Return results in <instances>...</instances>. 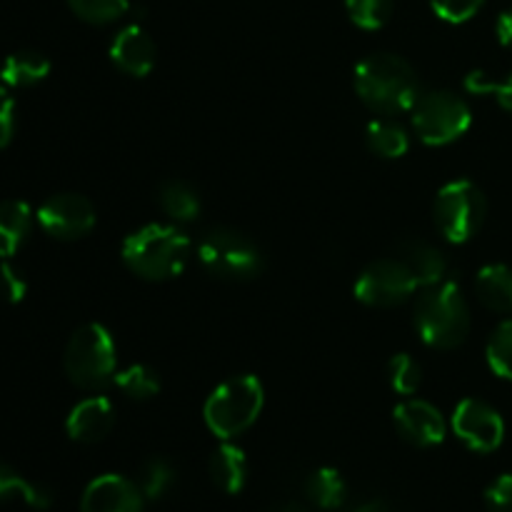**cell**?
Returning a JSON list of instances; mask_svg holds the SVG:
<instances>
[{"label": "cell", "instance_id": "cell-1", "mask_svg": "<svg viewBox=\"0 0 512 512\" xmlns=\"http://www.w3.org/2000/svg\"><path fill=\"white\" fill-rule=\"evenodd\" d=\"M355 93L378 115H398L418 103L420 83L405 58L373 53L355 65Z\"/></svg>", "mask_w": 512, "mask_h": 512}, {"label": "cell", "instance_id": "cell-2", "mask_svg": "<svg viewBox=\"0 0 512 512\" xmlns=\"http://www.w3.org/2000/svg\"><path fill=\"white\" fill-rule=\"evenodd\" d=\"M123 263L143 280L178 278L190 260V240L175 225L150 223L123 240Z\"/></svg>", "mask_w": 512, "mask_h": 512}, {"label": "cell", "instance_id": "cell-3", "mask_svg": "<svg viewBox=\"0 0 512 512\" xmlns=\"http://www.w3.org/2000/svg\"><path fill=\"white\" fill-rule=\"evenodd\" d=\"M415 328L425 345L435 350H453L465 343L470 333V308L458 283L445 278L423 288L415 303Z\"/></svg>", "mask_w": 512, "mask_h": 512}, {"label": "cell", "instance_id": "cell-4", "mask_svg": "<svg viewBox=\"0 0 512 512\" xmlns=\"http://www.w3.org/2000/svg\"><path fill=\"white\" fill-rule=\"evenodd\" d=\"M263 383L255 375H235L210 393L203 408L205 425L220 440L243 435L263 410Z\"/></svg>", "mask_w": 512, "mask_h": 512}, {"label": "cell", "instance_id": "cell-5", "mask_svg": "<svg viewBox=\"0 0 512 512\" xmlns=\"http://www.w3.org/2000/svg\"><path fill=\"white\" fill-rule=\"evenodd\" d=\"M63 365L73 385L83 390H103L115 380V365H118L113 335L98 323L83 325L65 345Z\"/></svg>", "mask_w": 512, "mask_h": 512}, {"label": "cell", "instance_id": "cell-6", "mask_svg": "<svg viewBox=\"0 0 512 512\" xmlns=\"http://www.w3.org/2000/svg\"><path fill=\"white\" fill-rule=\"evenodd\" d=\"M198 258L210 275L230 283L253 280L263 270L258 245L233 228H215L205 233L198 245Z\"/></svg>", "mask_w": 512, "mask_h": 512}, {"label": "cell", "instance_id": "cell-7", "mask_svg": "<svg viewBox=\"0 0 512 512\" xmlns=\"http://www.w3.org/2000/svg\"><path fill=\"white\" fill-rule=\"evenodd\" d=\"M488 215L483 190L470 180H453L443 185L435 198V223L450 243H468L480 233Z\"/></svg>", "mask_w": 512, "mask_h": 512}, {"label": "cell", "instance_id": "cell-8", "mask_svg": "<svg viewBox=\"0 0 512 512\" xmlns=\"http://www.w3.org/2000/svg\"><path fill=\"white\" fill-rule=\"evenodd\" d=\"M413 128L425 145H448L468 133L473 123L468 103L450 90L420 95L413 105Z\"/></svg>", "mask_w": 512, "mask_h": 512}, {"label": "cell", "instance_id": "cell-9", "mask_svg": "<svg viewBox=\"0 0 512 512\" xmlns=\"http://www.w3.org/2000/svg\"><path fill=\"white\" fill-rule=\"evenodd\" d=\"M418 283L400 258H380L355 280V298L370 308H395L415 293Z\"/></svg>", "mask_w": 512, "mask_h": 512}, {"label": "cell", "instance_id": "cell-10", "mask_svg": "<svg viewBox=\"0 0 512 512\" xmlns=\"http://www.w3.org/2000/svg\"><path fill=\"white\" fill-rule=\"evenodd\" d=\"M38 225L55 240H80L95 228V208L85 195L58 193L38 208Z\"/></svg>", "mask_w": 512, "mask_h": 512}, {"label": "cell", "instance_id": "cell-11", "mask_svg": "<svg viewBox=\"0 0 512 512\" xmlns=\"http://www.w3.org/2000/svg\"><path fill=\"white\" fill-rule=\"evenodd\" d=\"M453 433L475 453H493L503 445L505 423L493 405L468 398L455 408Z\"/></svg>", "mask_w": 512, "mask_h": 512}, {"label": "cell", "instance_id": "cell-12", "mask_svg": "<svg viewBox=\"0 0 512 512\" xmlns=\"http://www.w3.org/2000/svg\"><path fill=\"white\" fill-rule=\"evenodd\" d=\"M395 428L403 435L408 443L418 445V448H433L445 440L448 433V423H445L443 413L428 400L408 398L400 403L393 413Z\"/></svg>", "mask_w": 512, "mask_h": 512}, {"label": "cell", "instance_id": "cell-13", "mask_svg": "<svg viewBox=\"0 0 512 512\" xmlns=\"http://www.w3.org/2000/svg\"><path fill=\"white\" fill-rule=\"evenodd\" d=\"M145 495L123 475H100L85 488L80 512H143Z\"/></svg>", "mask_w": 512, "mask_h": 512}, {"label": "cell", "instance_id": "cell-14", "mask_svg": "<svg viewBox=\"0 0 512 512\" xmlns=\"http://www.w3.org/2000/svg\"><path fill=\"white\" fill-rule=\"evenodd\" d=\"M110 60L123 73L145 78L155 65V43L148 30L140 25H125L123 30H118L110 43Z\"/></svg>", "mask_w": 512, "mask_h": 512}, {"label": "cell", "instance_id": "cell-15", "mask_svg": "<svg viewBox=\"0 0 512 512\" xmlns=\"http://www.w3.org/2000/svg\"><path fill=\"white\" fill-rule=\"evenodd\" d=\"M115 413L113 403L103 395H93V398H85L70 410L68 420H65V430H68L70 440L75 443H100L105 435L113 430Z\"/></svg>", "mask_w": 512, "mask_h": 512}, {"label": "cell", "instance_id": "cell-16", "mask_svg": "<svg viewBox=\"0 0 512 512\" xmlns=\"http://www.w3.org/2000/svg\"><path fill=\"white\" fill-rule=\"evenodd\" d=\"M395 258L403 260L405 268L415 278L418 288H430L435 283H443L448 278V260L425 240H403L398 243V255Z\"/></svg>", "mask_w": 512, "mask_h": 512}, {"label": "cell", "instance_id": "cell-17", "mask_svg": "<svg viewBox=\"0 0 512 512\" xmlns=\"http://www.w3.org/2000/svg\"><path fill=\"white\" fill-rule=\"evenodd\" d=\"M208 473L215 488L228 495H238L248 480V458L238 445L223 443L210 455Z\"/></svg>", "mask_w": 512, "mask_h": 512}, {"label": "cell", "instance_id": "cell-18", "mask_svg": "<svg viewBox=\"0 0 512 512\" xmlns=\"http://www.w3.org/2000/svg\"><path fill=\"white\" fill-rule=\"evenodd\" d=\"M33 210L23 200L0 203V258H10L23 248L33 230Z\"/></svg>", "mask_w": 512, "mask_h": 512}, {"label": "cell", "instance_id": "cell-19", "mask_svg": "<svg viewBox=\"0 0 512 512\" xmlns=\"http://www.w3.org/2000/svg\"><path fill=\"white\" fill-rule=\"evenodd\" d=\"M50 73V60L38 50L10 53L0 65V80L5 88H33L43 83Z\"/></svg>", "mask_w": 512, "mask_h": 512}, {"label": "cell", "instance_id": "cell-20", "mask_svg": "<svg viewBox=\"0 0 512 512\" xmlns=\"http://www.w3.org/2000/svg\"><path fill=\"white\" fill-rule=\"evenodd\" d=\"M478 300L493 313H512V268L493 263L480 268L475 278Z\"/></svg>", "mask_w": 512, "mask_h": 512}, {"label": "cell", "instance_id": "cell-21", "mask_svg": "<svg viewBox=\"0 0 512 512\" xmlns=\"http://www.w3.org/2000/svg\"><path fill=\"white\" fill-rule=\"evenodd\" d=\"M305 495L320 510H340L348 500V485L335 468H318L305 480Z\"/></svg>", "mask_w": 512, "mask_h": 512}, {"label": "cell", "instance_id": "cell-22", "mask_svg": "<svg viewBox=\"0 0 512 512\" xmlns=\"http://www.w3.org/2000/svg\"><path fill=\"white\" fill-rule=\"evenodd\" d=\"M365 143L375 155L388 160L403 158L410 148V138L405 128L390 118L370 120L368 128H365Z\"/></svg>", "mask_w": 512, "mask_h": 512}, {"label": "cell", "instance_id": "cell-23", "mask_svg": "<svg viewBox=\"0 0 512 512\" xmlns=\"http://www.w3.org/2000/svg\"><path fill=\"white\" fill-rule=\"evenodd\" d=\"M0 500H23L28 508L48 510L53 505V493L0 463Z\"/></svg>", "mask_w": 512, "mask_h": 512}, {"label": "cell", "instance_id": "cell-24", "mask_svg": "<svg viewBox=\"0 0 512 512\" xmlns=\"http://www.w3.org/2000/svg\"><path fill=\"white\" fill-rule=\"evenodd\" d=\"M158 203L163 213L175 223H190L200 213V198L183 180H165L158 190Z\"/></svg>", "mask_w": 512, "mask_h": 512}, {"label": "cell", "instance_id": "cell-25", "mask_svg": "<svg viewBox=\"0 0 512 512\" xmlns=\"http://www.w3.org/2000/svg\"><path fill=\"white\" fill-rule=\"evenodd\" d=\"M135 483H138L145 500H160L173 490L175 468L165 458H150L140 465Z\"/></svg>", "mask_w": 512, "mask_h": 512}, {"label": "cell", "instance_id": "cell-26", "mask_svg": "<svg viewBox=\"0 0 512 512\" xmlns=\"http://www.w3.org/2000/svg\"><path fill=\"white\" fill-rule=\"evenodd\" d=\"M113 383L133 400H150L160 393V378L150 365H130L115 373Z\"/></svg>", "mask_w": 512, "mask_h": 512}, {"label": "cell", "instance_id": "cell-27", "mask_svg": "<svg viewBox=\"0 0 512 512\" xmlns=\"http://www.w3.org/2000/svg\"><path fill=\"white\" fill-rule=\"evenodd\" d=\"M488 365L498 378L512 380V320H505L493 330L488 340Z\"/></svg>", "mask_w": 512, "mask_h": 512}, {"label": "cell", "instance_id": "cell-28", "mask_svg": "<svg viewBox=\"0 0 512 512\" xmlns=\"http://www.w3.org/2000/svg\"><path fill=\"white\" fill-rule=\"evenodd\" d=\"M68 5L85 23L105 25L123 18L130 8V0H68Z\"/></svg>", "mask_w": 512, "mask_h": 512}, {"label": "cell", "instance_id": "cell-29", "mask_svg": "<svg viewBox=\"0 0 512 512\" xmlns=\"http://www.w3.org/2000/svg\"><path fill=\"white\" fill-rule=\"evenodd\" d=\"M393 0H345L348 18L363 30H380L393 15Z\"/></svg>", "mask_w": 512, "mask_h": 512}, {"label": "cell", "instance_id": "cell-30", "mask_svg": "<svg viewBox=\"0 0 512 512\" xmlns=\"http://www.w3.org/2000/svg\"><path fill=\"white\" fill-rule=\"evenodd\" d=\"M388 380L390 388L398 395H415L420 383H423V370H420L418 360L413 355L398 353L388 363Z\"/></svg>", "mask_w": 512, "mask_h": 512}, {"label": "cell", "instance_id": "cell-31", "mask_svg": "<svg viewBox=\"0 0 512 512\" xmlns=\"http://www.w3.org/2000/svg\"><path fill=\"white\" fill-rule=\"evenodd\" d=\"M433 5V13L438 15L445 23H468L470 18L480 13V8L485 5V0H430Z\"/></svg>", "mask_w": 512, "mask_h": 512}, {"label": "cell", "instance_id": "cell-32", "mask_svg": "<svg viewBox=\"0 0 512 512\" xmlns=\"http://www.w3.org/2000/svg\"><path fill=\"white\" fill-rule=\"evenodd\" d=\"M465 85H468V90H473L478 95H495L500 108L512 113V75L508 80H503V83H498V80H490L485 73H470Z\"/></svg>", "mask_w": 512, "mask_h": 512}, {"label": "cell", "instance_id": "cell-33", "mask_svg": "<svg viewBox=\"0 0 512 512\" xmlns=\"http://www.w3.org/2000/svg\"><path fill=\"white\" fill-rule=\"evenodd\" d=\"M0 295H3L5 303L13 305L28 295V280H25V275L15 265H0Z\"/></svg>", "mask_w": 512, "mask_h": 512}, {"label": "cell", "instance_id": "cell-34", "mask_svg": "<svg viewBox=\"0 0 512 512\" xmlns=\"http://www.w3.org/2000/svg\"><path fill=\"white\" fill-rule=\"evenodd\" d=\"M15 123H18V113H15V100L5 85H0V150L10 145L15 135Z\"/></svg>", "mask_w": 512, "mask_h": 512}, {"label": "cell", "instance_id": "cell-35", "mask_svg": "<svg viewBox=\"0 0 512 512\" xmlns=\"http://www.w3.org/2000/svg\"><path fill=\"white\" fill-rule=\"evenodd\" d=\"M485 503L493 512H512V473L495 480L485 493Z\"/></svg>", "mask_w": 512, "mask_h": 512}, {"label": "cell", "instance_id": "cell-36", "mask_svg": "<svg viewBox=\"0 0 512 512\" xmlns=\"http://www.w3.org/2000/svg\"><path fill=\"white\" fill-rule=\"evenodd\" d=\"M495 33H498L500 43L512 50V8L505 10V13H500L498 25H495Z\"/></svg>", "mask_w": 512, "mask_h": 512}, {"label": "cell", "instance_id": "cell-37", "mask_svg": "<svg viewBox=\"0 0 512 512\" xmlns=\"http://www.w3.org/2000/svg\"><path fill=\"white\" fill-rule=\"evenodd\" d=\"M343 512H390V508L383 498H370V500H360L358 505H353V508Z\"/></svg>", "mask_w": 512, "mask_h": 512}, {"label": "cell", "instance_id": "cell-38", "mask_svg": "<svg viewBox=\"0 0 512 512\" xmlns=\"http://www.w3.org/2000/svg\"><path fill=\"white\" fill-rule=\"evenodd\" d=\"M268 512H308V510L300 508V505H295V503H285V505H278V508H273Z\"/></svg>", "mask_w": 512, "mask_h": 512}]
</instances>
